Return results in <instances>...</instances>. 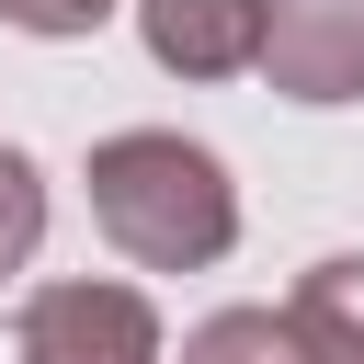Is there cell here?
<instances>
[{"label": "cell", "instance_id": "1", "mask_svg": "<svg viewBox=\"0 0 364 364\" xmlns=\"http://www.w3.org/2000/svg\"><path fill=\"white\" fill-rule=\"evenodd\" d=\"M91 216L148 273H205L239 239V193L216 171V148L171 136V125H125V136L91 148Z\"/></svg>", "mask_w": 364, "mask_h": 364}, {"label": "cell", "instance_id": "2", "mask_svg": "<svg viewBox=\"0 0 364 364\" xmlns=\"http://www.w3.org/2000/svg\"><path fill=\"white\" fill-rule=\"evenodd\" d=\"M23 364H159V318L136 284H46L23 296Z\"/></svg>", "mask_w": 364, "mask_h": 364}, {"label": "cell", "instance_id": "3", "mask_svg": "<svg viewBox=\"0 0 364 364\" xmlns=\"http://www.w3.org/2000/svg\"><path fill=\"white\" fill-rule=\"evenodd\" d=\"M262 80L284 102L364 91V0H262Z\"/></svg>", "mask_w": 364, "mask_h": 364}, {"label": "cell", "instance_id": "4", "mask_svg": "<svg viewBox=\"0 0 364 364\" xmlns=\"http://www.w3.org/2000/svg\"><path fill=\"white\" fill-rule=\"evenodd\" d=\"M136 34H148V57L182 68V80L262 68V0H136Z\"/></svg>", "mask_w": 364, "mask_h": 364}, {"label": "cell", "instance_id": "5", "mask_svg": "<svg viewBox=\"0 0 364 364\" xmlns=\"http://www.w3.org/2000/svg\"><path fill=\"white\" fill-rule=\"evenodd\" d=\"M296 330L318 341V364H364V250L307 262V284H296Z\"/></svg>", "mask_w": 364, "mask_h": 364}, {"label": "cell", "instance_id": "6", "mask_svg": "<svg viewBox=\"0 0 364 364\" xmlns=\"http://www.w3.org/2000/svg\"><path fill=\"white\" fill-rule=\"evenodd\" d=\"M182 364H318V341L296 330V307H216L182 341Z\"/></svg>", "mask_w": 364, "mask_h": 364}, {"label": "cell", "instance_id": "7", "mask_svg": "<svg viewBox=\"0 0 364 364\" xmlns=\"http://www.w3.org/2000/svg\"><path fill=\"white\" fill-rule=\"evenodd\" d=\"M34 239H46V182H34L23 148H0V284L34 262Z\"/></svg>", "mask_w": 364, "mask_h": 364}, {"label": "cell", "instance_id": "8", "mask_svg": "<svg viewBox=\"0 0 364 364\" xmlns=\"http://www.w3.org/2000/svg\"><path fill=\"white\" fill-rule=\"evenodd\" d=\"M102 11H114V0H0L11 34H91Z\"/></svg>", "mask_w": 364, "mask_h": 364}]
</instances>
